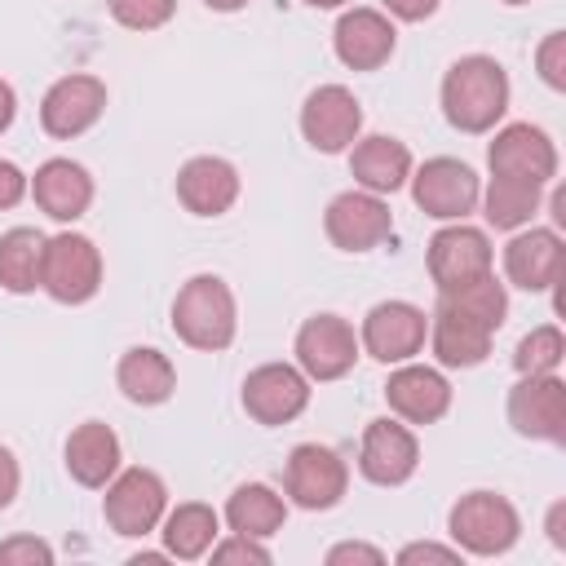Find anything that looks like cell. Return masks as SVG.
<instances>
[{
    "label": "cell",
    "mask_w": 566,
    "mask_h": 566,
    "mask_svg": "<svg viewBox=\"0 0 566 566\" xmlns=\"http://www.w3.org/2000/svg\"><path fill=\"white\" fill-rule=\"evenodd\" d=\"M509 111V75L495 57L469 53L442 80V115L460 133H486Z\"/></svg>",
    "instance_id": "cell-1"
},
{
    "label": "cell",
    "mask_w": 566,
    "mask_h": 566,
    "mask_svg": "<svg viewBox=\"0 0 566 566\" xmlns=\"http://www.w3.org/2000/svg\"><path fill=\"white\" fill-rule=\"evenodd\" d=\"M234 327H239V310H234V292L226 287V279L195 274L181 283V292L172 301V332L190 349L217 354L234 340Z\"/></svg>",
    "instance_id": "cell-2"
},
{
    "label": "cell",
    "mask_w": 566,
    "mask_h": 566,
    "mask_svg": "<svg viewBox=\"0 0 566 566\" xmlns=\"http://www.w3.org/2000/svg\"><path fill=\"white\" fill-rule=\"evenodd\" d=\"M447 531L455 539L460 553H473V557H500L517 544V531H522V517L517 509L495 495V491H469L451 504L447 513Z\"/></svg>",
    "instance_id": "cell-3"
},
{
    "label": "cell",
    "mask_w": 566,
    "mask_h": 566,
    "mask_svg": "<svg viewBox=\"0 0 566 566\" xmlns=\"http://www.w3.org/2000/svg\"><path fill=\"white\" fill-rule=\"evenodd\" d=\"M40 287L62 305L93 301L97 287H102V252H97V243L88 234H75V230H62V234L44 239Z\"/></svg>",
    "instance_id": "cell-4"
},
{
    "label": "cell",
    "mask_w": 566,
    "mask_h": 566,
    "mask_svg": "<svg viewBox=\"0 0 566 566\" xmlns=\"http://www.w3.org/2000/svg\"><path fill=\"white\" fill-rule=\"evenodd\" d=\"M102 513L111 522L115 535H128V539H142L150 535L164 513H168V486L159 473L150 469H124L106 482V500H102Z\"/></svg>",
    "instance_id": "cell-5"
},
{
    "label": "cell",
    "mask_w": 566,
    "mask_h": 566,
    "mask_svg": "<svg viewBox=\"0 0 566 566\" xmlns=\"http://www.w3.org/2000/svg\"><path fill=\"white\" fill-rule=\"evenodd\" d=\"M478 172L451 155H438V159H424L411 177V199L424 217H438V221H464L473 208H478Z\"/></svg>",
    "instance_id": "cell-6"
},
{
    "label": "cell",
    "mask_w": 566,
    "mask_h": 566,
    "mask_svg": "<svg viewBox=\"0 0 566 566\" xmlns=\"http://www.w3.org/2000/svg\"><path fill=\"white\" fill-rule=\"evenodd\" d=\"M323 230L340 252H371L394 234V212L371 190H345L327 203Z\"/></svg>",
    "instance_id": "cell-7"
},
{
    "label": "cell",
    "mask_w": 566,
    "mask_h": 566,
    "mask_svg": "<svg viewBox=\"0 0 566 566\" xmlns=\"http://www.w3.org/2000/svg\"><path fill=\"white\" fill-rule=\"evenodd\" d=\"M509 424L535 442H566V385L557 371L522 376L509 389Z\"/></svg>",
    "instance_id": "cell-8"
},
{
    "label": "cell",
    "mask_w": 566,
    "mask_h": 566,
    "mask_svg": "<svg viewBox=\"0 0 566 566\" xmlns=\"http://www.w3.org/2000/svg\"><path fill=\"white\" fill-rule=\"evenodd\" d=\"M283 486H287V495H292L296 509H310V513L314 509H332V504H340V495L349 486V469H345V460L332 447L301 442L287 455Z\"/></svg>",
    "instance_id": "cell-9"
},
{
    "label": "cell",
    "mask_w": 566,
    "mask_h": 566,
    "mask_svg": "<svg viewBox=\"0 0 566 566\" xmlns=\"http://www.w3.org/2000/svg\"><path fill=\"white\" fill-rule=\"evenodd\" d=\"M310 407V376L292 363H261L243 380V411L256 424H287Z\"/></svg>",
    "instance_id": "cell-10"
},
{
    "label": "cell",
    "mask_w": 566,
    "mask_h": 566,
    "mask_svg": "<svg viewBox=\"0 0 566 566\" xmlns=\"http://www.w3.org/2000/svg\"><path fill=\"white\" fill-rule=\"evenodd\" d=\"M358 128H363V106L345 84H318L301 106V133L323 155H340L345 146H354Z\"/></svg>",
    "instance_id": "cell-11"
},
{
    "label": "cell",
    "mask_w": 566,
    "mask_h": 566,
    "mask_svg": "<svg viewBox=\"0 0 566 566\" xmlns=\"http://www.w3.org/2000/svg\"><path fill=\"white\" fill-rule=\"evenodd\" d=\"M424 336H429V318L411 301H380L363 318V349L385 367L407 363L411 354H420Z\"/></svg>",
    "instance_id": "cell-12"
},
{
    "label": "cell",
    "mask_w": 566,
    "mask_h": 566,
    "mask_svg": "<svg viewBox=\"0 0 566 566\" xmlns=\"http://www.w3.org/2000/svg\"><path fill=\"white\" fill-rule=\"evenodd\" d=\"M358 363L354 327L340 314H314L296 332V367L310 380H340Z\"/></svg>",
    "instance_id": "cell-13"
},
{
    "label": "cell",
    "mask_w": 566,
    "mask_h": 566,
    "mask_svg": "<svg viewBox=\"0 0 566 566\" xmlns=\"http://www.w3.org/2000/svg\"><path fill=\"white\" fill-rule=\"evenodd\" d=\"M486 164H491V177H517V181L544 186L557 177V146L535 124H509L486 146Z\"/></svg>",
    "instance_id": "cell-14"
},
{
    "label": "cell",
    "mask_w": 566,
    "mask_h": 566,
    "mask_svg": "<svg viewBox=\"0 0 566 566\" xmlns=\"http://www.w3.org/2000/svg\"><path fill=\"white\" fill-rule=\"evenodd\" d=\"M102 111H106V84L97 75H62L40 102V124L49 137L66 142L88 133L102 119Z\"/></svg>",
    "instance_id": "cell-15"
},
{
    "label": "cell",
    "mask_w": 566,
    "mask_h": 566,
    "mask_svg": "<svg viewBox=\"0 0 566 566\" xmlns=\"http://www.w3.org/2000/svg\"><path fill=\"white\" fill-rule=\"evenodd\" d=\"M420 464V442L407 424L380 416L363 429V447H358V469L367 482L376 486H402Z\"/></svg>",
    "instance_id": "cell-16"
},
{
    "label": "cell",
    "mask_w": 566,
    "mask_h": 566,
    "mask_svg": "<svg viewBox=\"0 0 566 566\" xmlns=\"http://www.w3.org/2000/svg\"><path fill=\"white\" fill-rule=\"evenodd\" d=\"M482 274H491V243L482 230L460 221V226H447L429 239V279L438 292L464 287Z\"/></svg>",
    "instance_id": "cell-17"
},
{
    "label": "cell",
    "mask_w": 566,
    "mask_h": 566,
    "mask_svg": "<svg viewBox=\"0 0 566 566\" xmlns=\"http://www.w3.org/2000/svg\"><path fill=\"white\" fill-rule=\"evenodd\" d=\"M562 265H566V243L557 230H544V226L513 234L504 248V274L513 287H526V292L553 287L562 279Z\"/></svg>",
    "instance_id": "cell-18"
},
{
    "label": "cell",
    "mask_w": 566,
    "mask_h": 566,
    "mask_svg": "<svg viewBox=\"0 0 566 566\" xmlns=\"http://www.w3.org/2000/svg\"><path fill=\"white\" fill-rule=\"evenodd\" d=\"M385 402L394 416H402L407 424H433L447 416L451 407V385L438 367H420V363H402L389 380H385Z\"/></svg>",
    "instance_id": "cell-19"
},
{
    "label": "cell",
    "mask_w": 566,
    "mask_h": 566,
    "mask_svg": "<svg viewBox=\"0 0 566 566\" xmlns=\"http://www.w3.org/2000/svg\"><path fill=\"white\" fill-rule=\"evenodd\" d=\"M332 44H336V57L349 71H376L394 57L398 31L380 9H349V13H340V22L332 31Z\"/></svg>",
    "instance_id": "cell-20"
},
{
    "label": "cell",
    "mask_w": 566,
    "mask_h": 566,
    "mask_svg": "<svg viewBox=\"0 0 566 566\" xmlns=\"http://www.w3.org/2000/svg\"><path fill=\"white\" fill-rule=\"evenodd\" d=\"M177 199L195 217H221L239 199V172L221 155H195L177 172Z\"/></svg>",
    "instance_id": "cell-21"
},
{
    "label": "cell",
    "mask_w": 566,
    "mask_h": 566,
    "mask_svg": "<svg viewBox=\"0 0 566 566\" xmlns=\"http://www.w3.org/2000/svg\"><path fill=\"white\" fill-rule=\"evenodd\" d=\"M31 195L40 212H49L53 221H75L93 203V177L75 159H44L31 177Z\"/></svg>",
    "instance_id": "cell-22"
},
{
    "label": "cell",
    "mask_w": 566,
    "mask_h": 566,
    "mask_svg": "<svg viewBox=\"0 0 566 566\" xmlns=\"http://www.w3.org/2000/svg\"><path fill=\"white\" fill-rule=\"evenodd\" d=\"M349 172L363 190L371 195H394L407 186L411 177V150L398 142V137H385V133H371L363 142H354L349 150Z\"/></svg>",
    "instance_id": "cell-23"
},
{
    "label": "cell",
    "mask_w": 566,
    "mask_h": 566,
    "mask_svg": "<svg viewBox=\"0 0 566 566\" xmlns=\"http://www.w3.org/2000/svg\"><path fill=\"white\" fill-rule=\"evenodd\" d=\"M491 336L495 332H486L469 314H460L447 301H438L433 323H429V340H433V358L442 367H478L491 354Z\"/></svg>",
    "instance_id": "cell-24"
},
{
    "label": "cell",
    "mask_w": 566,
    "mask_h": 566,
    "mask_svg": "<svg viewBox=\"0 0 566 566\" xmlns=\"http://www.w3.org/2000/svg\"><path fill=\"white\" fill-rule=\"evenodd\" d=\"M66 473L80 486H106L119 473V438L102 420H84L66 438Z\"/></svg>",
    "instance_id": "cell-25"
},
{
    "label": "cell",
    "mask_w": 566,
    "mask_h": 566,
    "mask_svg": "<svg viewBox=\"0 0 566 566\" xmlns=\"http://www.w3.org/2000/svg\"><path fill=\"white\" fill-rule=\"evenodd\" d=\"M115 380H119L124 398L137 402V407H159V402H168L172 389H177V371H172L168 354H159L155 345H133V349L119 358Z\"/></svg>",
    "instance_id": "cell-26"
},
{
    "label": "cell",
    "mask_w": 566,
    "mask_h": 566,
    "mask_svg": "<svg viewBox=\"0 0 566 566\" xmlns=\"http://www.w3.org/2000/svg\"><path fill=\"white\" fill-rule=\"evenodd\" d=\"M287 517L283 495H274L265 482H243L234 486V495L226 500V522L234 535H252V539H270Z\"/></svg>",
    "instance_id": "cell-27"
},
{
    "label": "cell",
    "mask_w": 566,
    "mask_h": 566,
    "mask_svg": "<svg viewBox=\"0 0 566 566\" xmlns=\"http://www.w3.org/2000/svg\"><path fill=\"white\" fill-rule=\"evenodd\" d=\"M217 513L208 509V504H199V500H190V504H177L172 513H164V553L168 557H181V562H195V557H203L212 544H217Z\"/></svg>",
    "instance_id": "cell-28"
},
{
    "label": "cell",
    "mask_w": 566,
    "mask_h": 566,
    "mask_svg": "<svg viewBox=\"0 0 566 566\" xmlns=\"http://www.w3.org/2000/svg\"><path fill=\"white\" fill-rule=\"evenodd\" d=\"M44 270V234L31 226H13L0 234V287L4 292H35Z\"/></svg>",
    "instance_id": "cell-29"
},
{
    "label": "cell",
    "mask_w": 566,
    "mask_h": 566,
    "mask_svg": "<svg viewBox=\"0 0 566 566\" xmlns=\"http://www.w3.org/2000/svg\"><path fill=\"white\" fill-rule=\"evenodd\" d=\"M438 301H447L451 310L469 314V318L482 323L486 332H500V323H504V314H509V292H504V283H500L495 274H482V279H473V283H464V287L438 292Z\"/></svg>",
    "instance_id": "cell-30"
},
{
    "label": "cell",
    "mask_w": 566,
    "mask_h": 566,
    "mask_svg": "<svg viewBox=\"0 0 566 566\" xmlns=\"http://www.w3.org/2000/svg\"><path fill=\"white\" fill-rule=\"evenodd\" d=\"M539 208V186L517 181V177H491L486 186V221L495 230H517L535 217Z\"/></svg>",
    "instance_id": "cell-31"
},
{
    "label": "cell",
    "mask_w": 566,
    "mask_h": 566,
    "mask_svg": "<svg viewBox=\"0 0 566 566\" xmlns=\"http://www.w3.org/2000/svg\"><path fill=\"white\" fill-rule=\"evenodd\" d=\"M562 358H566V336H562V327H553V323L531 327V332L517 340V349H513V367H517V376L557 371Z\"/></svg>",
    "instance_id": "cell-32"
},
{
    "label": "cell",
    "mask_w": 566,
    "mask_h": 566,
    "mask_svg": "<svg viewBox=\"0 0 566 566\" xmlns=\"http://www.w3.org/2000/svg\"><path fill=\"white\" fill-rule=\"evenodd\" d=\"M106 4L111 18L128 31H159L177 13V0H106Z\"/></svg>",
    "instance_id": "cell-33"
},
{
    "label": "cell",
    "mask_w": 566,
    "mask_h": 566,
    "mask_svg": "<svg viewBox=\"0 0 566 566\" xmlns=\"http://www.w3.org/2000/svg\"><path fill=\"white\" fill-rule=\"evenodd\" d=\"M535 66H539L548 88H557V93L566 88V31H548L544 35V44L535 49Z\"/></svg>",
    "instance_id": "cell-34"
},
{
    "label": "cell",
    "mask_w": 566,
    "mask_h": 566,
    "mask_svg": "<svg viewBox=\"0 0 566 566\" xmlns=\"http://www.w3.org/2000/svg\"><path fill=\"white\" fill-rule=\"evenodd\" d=\"M0 566H53V548L35 535H13L0 544Z\"/></svg>",
    "instance_id": "cell-35"
},
{
    "label": "cell",
    "mask_w": 566,
    "mask_h": 566,
    "mask_svg": "<svg viewBox=\"0 0 566 566\" xmlns=\"http://www.w3.org/2000/svg\"><path fill=\"white\" fill-rule=\"evenodd\" d=\"M208 553H212V562H256V566L270 562V548L261 539H252V535H230V539L212 544Z\"/></svg>",
    "instance_id": "cell-36"
},
{
    "label": "cell",
    "mask_w": 566,
    "mask_h": 566,
    "mask_svg": "<svg viewBox=\"0 0 566 566\" xmlns=\"http://www.w3.org/2000/svg\"><path fill=\"white\" fill-rule=\"evenodd\" d=\"M27 190H31L27 172H22L18 164L0 159V212H4V208H13V203H22V195H27Z\"/></svg>",
    "instance_id": "cell-37"
},
{
    "label": "cell",
    "mask_w": 566,
    "mask_h": 566,
    "mask_svg": "<svg viewBox=\"0 0 566 566\" xmlns=\"http://www.w3.org/2000/svg\"><path fill=\"white\" fill-rule=\"evenodd\" d=\"M398 562L402 566H411V562H460V548L451 544H433V539H420V544H407L402 553H398Z\"/></svg>",
    "instance_id": "cell-38"
},
{
    "label": "cell",
    "mask_w": 566,
    "mask_h": 566,
    "mask_svg": "<svg viewBox=\"0 0 566 566\" xmlns=\"http://www.w3.org/2000/svg\"><path fill=\"white\" fill-rule=\"evenodd\" d=\"M340 562H367V566H380L385 553L371 548V544H336V548H327V566H340Z\"/></svg>",
    "instance_id": "cell-39"
},
{
    "label": "cell",
    "mask_w": 566,
    "mask_h": 566,
    "mask_svg": "<svg viewBox=\"0 0 566 566\" xmlns=\"http://www.w3.org/2000/svg\"><path fill=\"white\" fill-rule=\"evenodd\" d=\"M394 18H402V22H424V18H433L438 13V4L442 0H380Z\"/></svg>",
    "instance_id": "cell-40"
},
{
    "label": "cell",
    "mask_w": 566,
    "mask_h": 566,
    "mask_svg": "<svg viewBox=\"0 0 566 566\" xmlns=\"http://www.w3.org/2000/svg\"><path fill=\"white\" fill-rule=\"evenodd\" d=\"M18 482H22L18 460H13V451H9V447H0V509H9V504H13Z\"/></svg>",
    "instance_id": "cell-41"
},
{
    "label": "cell",
    "mask_w": 566,
    "mask_h": 566,
    "mask_svg": "<svg viewBox=\"0 0 566 566\" xmlns=\"http://www.w3.org/2000/svg\"><path fill=\"white\" fill-rule=\"evenodd\" d=\"M13 115H18V93L9 80H0V133L13 124Z\"/></svg>",
    "instance_id": "cell-42"
},
{
    "label": "cell",
    "mask_w": 566,
    "mask_h": 566,
    "mask_svg": "<svg viewBox=\"0 0 566 566\" xmlns=\"http://www.w3.org/2000/svg\"><path fill=\"white\" fill-rule=\"evenodd\" d=\"M562 522H566V504L557 500V504L548 509V539H553L557 548H566V531H562Z\"/></svg>",
    "instance_id": "cell-43"
},
{
    "label": "cell",
    "mask_w": 566,
    "mask_h": 566,
    "mask_svg": "<svg viewBox=\"0 0 566 566\" xmlns=\"http://www.w3.org/2000/svg\"><path fill=\"white\" fill-rule=\"evenodd\" d=\"M208 9H217V13H234V9H243L248 0H203Z\"/></svg>",
    "instance_id": "cell-44"
},
{
    "label": "cell",
    "mask_w": 566,
    "mask_h": 566,
    "mask_svg": "<svg viewBox=\"0 0 566 566\" xmlns=\"http://www.w3.org/2000/svg\"><path fill=\"white\" fill-rule=\"evenodd\" d=\"M305 4H310V9H340L345 0H305Z\"/></svg>",
    "instance_id": "cell-45"
},
{
    "label": "cell",
    "mask_w": 566,
    "mask_h": 566,
    "mask_svg": "<svg viewBox=\"0 0 566 566\" xmlns=\"http://www.w3.org/2000/svg\"><path fill=\"white\" fill-rule=\"evenodd\" d=\"M504 4H526V0H504Z\"/></svg>",
    "instance_id": "cell-46"
}]
</instances>
